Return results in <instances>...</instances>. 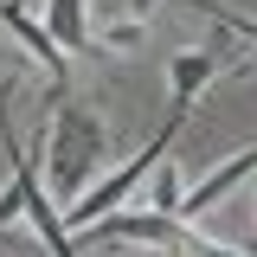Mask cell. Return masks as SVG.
<instances>
[{
  "instance_id": "cell-1",
  "label": "cell",
  "mask_w": 257,
  "mask_h": 257,
  "mask_svg": "<svg viewBox=\"0 0 257 257\" xmlns=\"http://www.w3.org/2000/svg\"><path fill=\"white\" fill-rule=\"evenodd\" d=\"M103 148H109L103 109L77 103V96H58V109H52V128H45V174H52V193H58V206H71L77 193L90 187V174L103 167Z\"/></svg>"
},
{
  "instance_id": "cell-2",
  "label": "cell",
  "mask_w": 257,
  "mask_h": 257,
  "mask_svg": "<svg viewBox=\"0 0 257 257\" xmlns=\"http://www.w3.org/2000/svg\"><path fill=\"white\" fill-rule=\"evenodd\" d=\"M0 142H7V167H13V180H7V193H0V231H7L13 219H32V231L45 238L52 257H84L77 251V231L64 225L58 193H45V180H39V167H32V155H26V142L7 128V96H0Z\"/></svg>"
},
{
  "instance_id": "cell-3",
  "label": "cell",
  "mask_w": 257,
  "mask_h": 257,
  "mask_svg": "<svg viewBox=\"0 0 257 257\" xmlns=\"http://www.w3.org/2000/svg\"><path fill=\"white\" fill-rule=\"evenodd\" d=\"M187 116H193L187 103H167V116H161L155 142H148V148H135V155H128L122 167H116V174H103V180H96L90 193H77V199L64 206V225H71V231H84V225H96L103 212H116V206H122L128 193H135V187H142V180H148V174L161 167V161H167V148L180 142V128H187Z\"/></svg>"
},
{
  "instance_id": "cell-4",
  "label": "cell",
  "mask_w": 257,
  "mask_h": 257,
  "mask_svg": "<svg viewBox=\"0 0 257 257\" xmlns=\"http://www.w3.org/2000/svg\"><path fill=\"white\" fill-rule=\"evenodd\" d=\"M0 26L13 32V39H20V45H26L32 58L45 64V77H52V90H71V52H64L58 45V32L45 26V20H39V13H26V7H20V0H0Z\"/></svg>"
},
{
  "instance_id": "cell-5",
  "label": "cell",
  "mask_w": 257,
  "mask_h": 257,
  "mask_svg": "<svg viewBox=\"0 0 257 257\" xmlns=\"http://www.w3.org/2000/svg\"><path fill=\"white\" fill-rule=\"evenodd\" d=\"M244 180H257V142L244 148V155H231V161H219L212 174H199L187 187V199H180V219H199V212H212L225 193H238Z\"/></svg>"
},
{
  "instance_id": "cell-6",
  "label": "cell",
  "mask_w": 257,
  "mask_h": 257,
  "mask_svg": "<svg viewBox=\"0 0 257 257\" xmlns=\"http://www.w3.org/2000/svg\"><path fill=\"white\" fill-rule=\"evenodd\" d=\"M219 77V52H174L167 58V90H174V103H199V90Z\"/></svg>"
},
{
  "instance_id": "cell-7",
  "label": "cell",
  "mask_w": 257,
  "mask_h": 257,
  "mask_svg": "<svg viewBox=\"0 0 257 257\" xmlns=\"http://www.w3.org/2000/svg\"><path fill=\"white\" fill-rule=\"evenodd\" d=\"M45 26L58 32L64 52H96V39H90V7H84V0H45Z\"/></svg>"
},
{
  "instance_id": "cell-8",
  "label": "cell",
  "mask_w": 257,
  "mask_h": 257,
  "mask_svg": "<svg viewBox=\"0 0 257 257\" xmlns=\"http://www.w3.org/2000/svg\"><path fill=\"white\" fill-rule=\"evenodd\" d=\"M135 7H155V0H135ZM174 7H193V13H206L212 26H225V32H238V39H251V45H257V20H251V13H238V7H225V0H174Z\"/></svg>"
},
{
  "instance_id": "cell-9",
  "label": "cell",
  "mask_w": 257,
  "mask_h": 257,
  "mask_svg": "<svg viewBox=\"0 0 257 257\" xmlns=\"http://www.w3.org/2000/svg\"><path fill=\"white\" fill-rule=\"evenodd\" d=\"M180 199H187V187H180L174 161H161V167H155V193H148V206H161V212H180Z\"/></svg>"
},
{
  "instance_id": "cell-10",
  "label": "cell",
  "mask_w": 257,
  "mask_h": 257,
  "mask_svg": "<svg viewBox=\"0 0 257 257\" xmlns=\"http://www.w3.org/2000/svg\"><path fill=\"white\" fill-rule=\"evenodd\" d=\"M142 39H148V32L135 26V20H122V26H109V39H103V45H116V52H128V45H142Z\"/></svg>"
}]
</instances>
